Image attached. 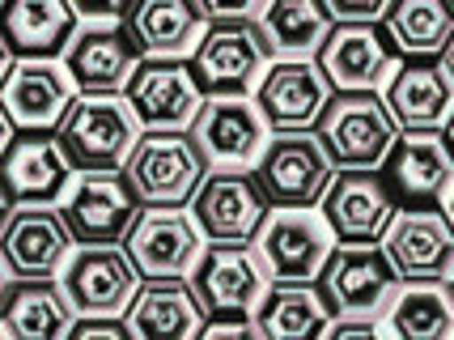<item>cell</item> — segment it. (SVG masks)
Segmentation results:
<instances>
[{
    "instance_id": "cell-1",
    "label": "cell",
    "mask_w": 454,
    "mask_h": 340,
    "mask_svg": "<svg viewBox=\"0 0 454 340\" xmlns=\"http://www.w3.org/2000/svg\"><path fill=\"white\" fill-rule=\"evenodd\" d=\"M140 137L145 128L123 94H77L56 128L73 170H123Z\"/></svg>"
},
{
    "instance_id": "cell-2",
    "label": "cell",
    "mask_w": 454,
    "mask_h": 340,
    "mask_svg": "<svg viewBox=\"0 0 454 340\" xmlns=\"http://www.w3.org/2000/svg\"><path fill=\"white\" fill-rule=\"evenodd\" d=\"M268 64H272V43L259 18L208 21L200 47L192 51V73L204 99H251Z\"/></svg>"
},
{
    "instance_id": "cell-3",
    "label": "cell",
    "mask_w": 454,
    "mask_h": 340,
    "mask_svg": "<svg viewBox=\"0 0 454 340\" xmlns=\"http://www.w3.org/2000/svg\"><path fill=\"white\" fill-rule=\"evenodd\" d=\"M315 137L323 140L336 170H378L399 140V123L387 111V99L374 90L332 94Z\"/></svg>"
},
{
    "instance_id": "cell-4",
    "label": "cell",
    "mask_w": 454,
    "mask_h": 340,
    "mask_svg": "<svg viewBox=\"0 0 454 340\" xmlns=\"http://www.w3.org/2000/svg\"><path fill=\"white\" fill-rule=\"evenodd\" d=\"M213 166L200 154L192 132H145L123 166L145 209H183L196 201L200 183Z\"/></svg>"
},
{
    "instance_id": "cell-5",
    "label": "cell",
    "mask_w": 454,
    "mask_h": 340,
    "mask_svg": "<svg viewBox=\"0 0 454 340\" xmlns=\"http://www.w3.org/2000/svg\"><path fill=\"white\" fill-rule=\"evenodd\" d=\"M403 289V277L395 273L391 256L374 247H340L327 256L323 277H318V294L332 306L336 320H374L391 311L395 294Z\"/></svg>"
},
{
    "instance_id": "cell-6",
    "label": "cell",
    "mask_w": 454,
    "mask_h": 340,
    "mask_svg": "<svg viewBox=\"0 0 454 340\" xmlns=\"http://www.w3.org/2000/svg\"><path fill=\"white\" fill-rule=\"evenodd\" d=\"M59 213L77 247H123L145 204L123 170H77L59 201Z\"/></svg>"
},
{
    "instance_id": "cell-7",
    "label": "cell",
    "mask_w": 454,
    "mask_h": 340,
    "mask_svg": "<svg viewBox=\"0 0 454 340\" xmlns=\"http://www.w3.org/2000/svg\"><path fill=\"white\" fill-rule=\"evenodd\" d=\"M255 179L272 209H315L336 179V166L315 132H272L255 162Z\"/></svg>"
},
{
    "instance_id": "cell-8",
    "label": "cell",
    "mask_w": 454,
    "mask_h": 340,
    "mask_svg": "<svg viewBox=\"0 0 454 340\" xmlns=\"http://www.w3.org/2000/svg\"><path fill=\"white\" fill-rule=\"evenodd\" d=\"M268 213H272V201L263 196L255 170L247 166H213L192 201V217L204 230V239L234 242V247L255 242Z\"/></svg>"
},
{
    "instance_id": "cell-9",
    "label": "cell",
    "mask_w": 454,
    "mask_h": 340,
    "mask_svg": "<svg viewBox=\"0 0 454 340\" xmlns=\"http://www.w3.org/2000/svg\"><path fill=\"white\" fill-rule=\"evenodd\" d=\"M192 289L208 320H251L259 298L268 294V268L259 260V251L234 247V242H208L200 264L192 268Z\"/></svg>"
},
{
    "instance_id": "cell-10",
    "label": "cell",
    "mask_w": 454,
    "mask_h": 340,
    "mask_svg": "<svg viewBox=\"0 0 454 340\" xmlns=\"http://www.w3.org/2000/svg\"><path fill=\"white\" fill-rule=\"evenodd\" d=\"M140 285L145 277L123 247H81L59 273V289L81 320H123Z\"/></svg>"
},
{
    "instance_id": "cell-11",
    "label": "cell",
    "mask_w": 454,
    "mask_h": 340,
    "mask_svg": "<svg viewBox=\"0 0 454 340\" xmlns=\"http://www.w3.org/2000/svg\"><path fill=\"white\" fill-rule=\"evenodd\" d=\"M315 64L336 94H361V90L378 94L395 77L399 47L382 30V21H336L318 47Z\"/></svg>"
},
{
    "instance_id": "cell-12",
    "label": "cell",
    "mask_w": 454,
    "mask_h": 340,
    "mask_svg": "<svg viewBox=\"0 0 454 340\" xmlns=\"http://www.w3.org/2000/svg\"><path fill=\"white\" fill-rule=\"evenodd\" d=\"M255 251L272 281L315 285L323 277L327 256L336 251V239H332L323 213H310V209H272L255 239Z\"/></svg>"
},
{
    "instance_id": "cell-13",
    "label": "cell",
    "mask_w": 454,
    "mask_h": 340,
    "mask_svg": "<svg viewBox=\"0 0 454 340\" xmlns=\"http://www.w3.org/2000/svg\"><path fill=\"white\" fill-rule=\"evenodd\" d=\"M77 239L59 204H13L0 225V256L18 281H56Z\"/></svg>"
},
{
    "instance_id": "cell-14",
    "label": "cell",
    "mask_w": 454,
    "mask_h": 340,
    "mask_svg": "<svg viewBox=\"0 0 454 340\" xmlns=\"http://www.w3.org/2000/svg\"><path fill=\"white\" fill-rule=\"evenodd\" d=\"M318 209L340 247H374L387 239L399 201L378 170H336Z\"/></svg>"
},
{
    "instance_id": "cell-15",
    "label": "cell",
    "mask_w": 454,
    "mask_h": 340,
    "mask_svg": "<svg viewBox=\"0 0 454 340\" xmlns=\"http://www.w3.org/2000/svg\"><path fill=\"white\" fill-rule=\"evenodd\" d=\"M382 251L391 256L395 273L408 281H434L446 285L454 277V221L437 204H408L399 209Z\"/></svg>"
},
{
    "instance_id": "cell-16",
    "label": "cell",
    "mask_w": 454,
    "mask_h": 340,
    "mask_svg": "<svg viewBox=\"0 0 454 340\" xmlns=\"http://www.w3.org/2000/svg\"><path fill=\"white\" fill-rule=\"evenodd\" d=\"M123 99L145 132H192L208 102L192 73V60H145L137 77L128 81Z\"/></svg>"
},
{
    "instance_id": "cell-17",
    "label": "cell",
    "mask_w": 454,
    "mask_h": 340,
    "mask_svg": "<svg viewBox=\"0 0 454 340\" xmlns=\"http://www.w3.org/2000/svg\"><path fill=\"white\" fill-rule=\"evenodd\" d=\"M204 247H208L204 230L183 209H145L132 225V234L123 239V251L132 256L145 281L192 277Z\"/></svg>"
},
{
    "instance_id": "cell-18",
    "label": "cell",
    "mask_w": 454,
    "mask_h": 340,
    "mask_svg": "<svg viewBox=\"0 0 454 340\" xmlns=\"http://www.w3.org/2000/svg\"><path fill=\"white\" fill-rule=\"evenodd\" d=\"M332 94L315 60H272L255 85V107L268 132H315Z\"/></svg>"
},
{
    "instance_id": "cell-19",
    "label": "cell",
    "mask_w": 454,
    "mask_h": 340,
    "mask_svg": "<svg viewBox=\"0 0 454 340\" xmlns=\"http://www.w3.org/2000/svg\"><path fill=\"white\" fill-rule=\"evenodd\" d=\"M77 85L56 60H13L0 81V111L18 132H56Z\"/></svg>"
},
{
    "instance_id": "cell-20",
    "label": "cell",
    "mask_w": 454,
    "mask_h": 340,
    "mask_svg": "<svg viewBox=\"0 0 454 340\" xmlns=\"http://www.w3.org/2000/svg\"><path fill=\"white\" fill-rule=\"evenodd\" d=\"M73 183V162L56 132H18L0 154V187L9 204H59Z\"/></svg>"
},
{
    "instance_id": "cell-21",
    "label": "cell",
    "mask_w": 454,
    "mask_h": 340,
    "mask_svg": "<svg viewBox=\"0 0 454 340\" xmlns=\"http://www.w3.org/2000/svg\"><path fill=\"white\" fill-rule=\"evenodd\" d=\"M140 64H145V51L123 30V21L85 26L64 51V68L77 94H123Z\"/></svg>"
},
{
    "instance_id": "cell-22",
    "label": "cell",
    "mask_w": 454,
    "mask_h": 340,
    "mask_svg": "<svg viewBox=\"0 0 454 340\" xmlns=\"http://www.w3.org/2000/svg\"><path fill=\"white\" fill-rule=\"evenodd\" d=\"M382 179L391 183L395 201L437 204L454 187V149L442 132H399L382 162Z\"/></svg>"
},
{
    "instance_id": "cell-23",
    "label": "cell",
    "mask_w": 454,
    "mask_h": 340,
    "mask_svg": "<svg viewBox=\"0 0 454 340\" xmlns=\"http://www.w3.org/2000/svg\"><path fill=\"white\" fill-rule=\"evenodd\" d=\"M382 99L399 132H446L454 120V77L442 60H403Z\"/></svg>"
},
{
    "instance_id": "cell-24",
    "label": "cell",
    "mask_w": 454,
    "mask_h": 340,
    "mask_svg": "<svg viewBox=\"0 0 454 340\" xmlns=\"http://www.w3.org/2000/svg\"><path fill=\"white\" fill-rule=\"evenodd\" d=\"M77 21L68 0H0V43L13 60H64Z\"/></svg>"
},
{
    "instance_id": "cell-25",
    "label": "cell",
    "mask_w": 454,
    "mask_h": 340,
    "mask_svg": "<svg viewBox=\"0 0 454 340\" xmlns=\"http://www.w3.org/2000/svg\"><path fill=\"white\" fill-rule=\"evenodd\" d=\"M192 137L208 166H251L268 145V123L255 99H208L192 123Z\"/></svg>"
},
{
    "instance_id": "cell-26",
    "label": "cell",
    "mask_w": 454,
    "mask_h": 340,
    "mask_svg": "<svg viewBox=\"0 0 454 340\" xmlns=\"http://www.w3.org/2000/svg\"><path fill=\"white\" fill-rule=\"evenodd\" d=\"M123 30L145 60H187L208 30V13L200 0H132Z\"/></svg>"
},
{
    "instance_id": "cell-27",
    "label": "cell",
    "mask_w": 454,
    "mask_h": 340,
    "mask_svg": "<svg viewBox=\"0 0 454 340\" xmlns=\"http://www.w3.org/2000/svg\"><path fill=\"white\" fill-rule=\"evenodd\" d=\"M204 323L208 315L187 277L145 281L123 315V328L132 332V340H196Z\"/></svg>"
},
{
    "instance_id": "cell-28",
    "label": "cell",
    "mask_w": 454,
    "mask_h": 340,
    "mask_svg": "<svg viewBox=\"0 0 454 340\" xmlns=\"http://www.w3.org/2000/svg\"><path fill=\"white\" fill-rule=\"evenodd\" d=\"M77 320L59 281H13L0 302V332L9 340H68Z\"/></svg>"
},
{
    "instance_id": "cell-29",
    "label": "cell",
    "mask_w": 454,
    "mask_h": 340,
    "mask_svg": "<svg viewBox=\"0 0 454 340\" xmlns=\"http://www.w3.org/2000/svg\"><path fill=\"white\" fill-rule=\"evenodd\" d=\"M255 332L263 340H323L332 332V306L323 302L315 285H285V281H272L268 294L259 298L255 315Z\"/></svg>"
},
{
    "instance_id": "cell-30",
    "label": "cell",
    "mask_w": 454,
    "mask_h": 340,
    "mask_svg": "<svg viewBox=\"0 0 454 340\" xmlns=\"http://www.w3.org/2000/svg\"><path fill=\"white\" fill-rule=\"evenodd\" d=\"M382 30L391 35L399 56L442 60L454 43V0H391Z\"/></svg>"
},
{
    "instance_id": "cell-31",
    "label": "cell",
    "mask_w": 454,
    "mask_h": 340,
    "mask_svg": "<svg viewBox=\"0 0 454 340\" xmlns=\"http://www.w3.org/2000/svg\"><path fill=\"white\" fill-rule=\"evenodd\" d=\"M259 26L272 43V56L310 60V56H318L323 39L332 35L336 18H332L327 0H268L259 13Z\"/></svg>"
},
{
    "instance_id": "cell-32",
    "label": "cell",
    "mask_w": 454,
    "mask_h": 340,
    "mask_svg": "<svg viewBox=\"0 0 454 340\" xmlns=\"http://www.w3.org/2000/svg\"><path fill=\"white\" fill-rule=\"evenodd\" d=\"M387 323L395 340H454V302L446 285L408 281L395 294Z\"/></svg>"
},
{
    "instance_id": "cell-33",
    "label": "cell",
    "mask_w": 454,
    "mask_h": 340,
    "mask_svg": "<svg viewBox=\"0 0 454 340\" xmlns=\"http://www.w3.org/2000/svg\"><path fill=\"white\" fill-rule=\"evenodd\" d=\"M391 0H327L336 21H382Z\"/></svg>"
},
{
    "instance_id": "cell-34",
    "label": "cell",
    "mask_w": 454,
    "mask_h": 340,
    "mask_svg": "<svg viewBox=\"0 0 454 340\" xmlns=\"http://www.w3.org/2000/svg\"><path fill=\"white\" fill-rule=\"evenodd\" d=\"M73 9H77V18L85 21H123L128 18V9H132V0H68Z\"/></svg>"
},
{
    "instance_id": "cell-35",
    "label": "cell",
    "mask_w": 454,
    "mask_h": 340,
    "mask_svg": "<svg viewBox=\"0 0 454 340\" xmlns=\"http://www.w3.org/2000/svg\"><path fill=\"white\" fill-rule=\"evenodd\" d=\"M268 0H200V9L208 21H230V18H259Z\"/></svg>"
},
{
    "instance_id": "cell-36",
    "label": "cell",
    "mask_w": 454,
    "mask_h": 340,
    "mask_svg": "<svg viewBox=\"0 0 454 340\" xmlns=\"http://www.w3.org/2000/svg\"><path fill=\"white\" fill-rule=\"evenodd\" d=\"M68 340H132V332L123 328V320H77Z\"/></svg>"
},
{
    "instance_id": "cell-37",
    "label": "cell",
    "mask_w": 454,
    "mask_h": 340,
    "mask_svg": "<svg viewBox=\"0 0 454 340\" xmlns=\"http://www.w3.org/2000/svg\"><path fill=\"white\" fill-rule=\"evenodd\" d=\"M196 340H263L251 320H208Z\"/></svg>"
},
{
    "instance_id": "cell-38",
    "label": "cell",
    "mask_w": 454,
    "mask_h": 340,
    "mask_svg": "<svg viewBox=\"0 0 454 340\" xmlns=\"http://www.w3.org/2000/svg\"><path fill=\"white\" fill-rule=\"evenodd\" d=\"M323 340H382L374 320H336Z\"/></svg>"
},
{
    "instance_id": "cell-39",
    "label": "cell",
    "mask_w": 454,
    "mask_h": 340,
    "mask_svg": "<svg viewBox=\"0 0 454 340\" xmlns=\"http://www.w3.org/2000/svg\"><path fill=\"white\" fill-rule=\"evenodd\" d=\"M13 273H9V264H4V256H0V302H4V294H9V289H13Z\"/></svg>"
},
{
    "instance_id": "cell-40",
    "label": "cell",
    "mask_w": 454,
    "mask_h": 340,
    "mask_svg": "<svg viewBox=\"0 0 454 340\" xmlns=\"http://www.w3.org/2000/svg\"><path fill=\"white\" fill-rule=\"evenodd\" d=\"M13 140V128H9V120H4V111H0V154H4V145Z\"/></svg>"
},
{
    "instance_id": "cell-41",
    "label": "cell",
    "mask_w": 454,
    "mask_h": 340,
    "mask_svg": "<svg viewBox=\"0 0 454 340\" xmlns=\"http://www.w3.org/2000/svg\"><path fill=\"white\" fill-rule=\"evenodd\" d=\"M9 64H13V56H9V47L0 43V81H4V73H9Z\"/></svg>"
},
{
    "instance_id": "cell-42",
    "label": "cell",
    "mask_w": 454,
    "mask_h": 340,
    "mask_svg": "<svg viewBox=\"0 0 454 340\" xmlns=\"http://www.w3.org/2000/svg\"><path fill=\"white\" fill-rule=\"evenodd\" d=\"M9 209H13V204H9V196H4V187H0V225H4V217H9Z\"/></svg>"
},
{
    "instance_id": "cell-43",
    "label": "cell",
    "mask_w": 454,
    "mask_h": 340,
    "mask_svg": "<svg viewBox=\"0 0 454 340\" xmlns=\"http://www.w3.org/2000/svg\"><path fill=\"white\" fill-rule=\"evenodd\" d=\"M442 64H446V68H450V77H454V43H450V51H446V56H442Z\"/></svg>"
},
{
    "instance_id": "cell-44",
    "label": "cell",
    "mask_w": 454,
    "mask_h": 340,
    "mask_svg": "<svg viewBox=\"0 0 454 340\" xmlns=\"http://www.w3.org/2000/svg\"><path fill=\"white\" fill-rule=\"evenodd\" d=\"M446 213H450V221H454V187H450V196H446Z\"/></svg>"
},
{
    "instance_id": "cell-45",
    "label": "cell",
    "mask_w": 454,
    "mask_h": 340,
    "mask_svg": "<svg viewBox=\"0 0 454 340\" xmlns=\"http://www.w3.org/2000/svg\"><path fill=\"white\" fill-rule=\"evenodd\" d=\"M446 140H450V149H454V120H450V128H446Z\"/></svg>"
},
{
    "instance_id": "cell-46",
    "label": "cell",
    "mask_w": 454,
    "mask_h": 340,
    "mask_svg": "<svg viewBox=\"0 0 454 340\" xmlns=\"http://www.w3.org/2000/svg\"><path fill=\"white\" fill-rule=\"evenodd\" d=\"M446 289H450V302H454V277H450V281H446Z\"/></svg>"
},
{
    "instance_id": "cell-47",
    "label": "cell",
    "mask_w": 454,
    "mask_h": 340,
    "mask_svg": "<svg viewBox=\"0 0 454 340\" xmlns=\"http://www.w3.org/2000/svg\"><path fill=\"white\" fill-rule=\"evenodd\" d=\"M0 340H9V336H4V332H0Z\"/></svg>"
}]
</instances>
